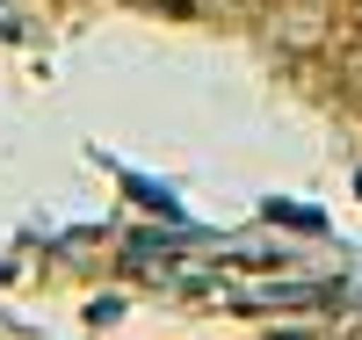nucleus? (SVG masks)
Returning <instances> with one entry per match:
<instances>
[]
</instances>
